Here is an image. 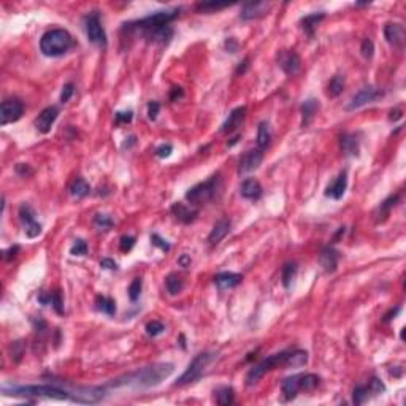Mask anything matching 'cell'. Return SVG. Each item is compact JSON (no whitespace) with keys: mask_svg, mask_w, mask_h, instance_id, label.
<instances>
[{"mask_svg":"<svg viewBox=\"0 0 406 406\" xmlns=\"http://www.w3.org/2000/svg\"><path fill=\"white\" fill-rule=\"evenodd\" d=\"M175 367L171 363H154L149 367L135 370L132 373H127L124 376L118 379H113L105 387L108 389H151L159 385L162 381H165L171 373H173Z\"/></svg>","mask_w":406,"mask_h":406,"instance_id":"1","label":"cell"},{"mask_svg":"<svg viewBox=\"0 0 406 406\" xmlns=\"http://www.w3.org/2000/svg\"><path fill=\"white\" fill-rule=\"evenodd\" d=\"M75 42L65 29H51L40 40V49L48 57H59L67 54Z\"/></svg>","mask_w":406,"mask_h":406,"instance_id":"2","label":"cell"},{"mask_svg":"<svg viewBox=\"0 0 406 406\" xmlns=\"http://www.w3.org/2000/svg\"><path fill=\"white\" fill-rule=\"evenodd\" d=\"M179 15V8H175V10H167V12H157L151 16H146L143 19H140V21H134V23H129V24H124L123 27V32H146L149 29H154V27H162V26H170V23L176 19Z\"/></svg>","mask_w":406,"mask_h":406,"instance_id":"3","label":"cell"},{"mask_svg":"<svg viewBox=\"0 0 406 406\" xmlns=\"http://www.w3.org/2000/svg\"><path fill=\"white\" fill-rule=\"evenodd\" d=\"M221 189V175H213L210 179L198 182L194 187H190L186 192V200L192 205H200V203H207L211 198H215Z\"/></svg>","mask_w":406,"mask_h":406,"instance_id":"4","label":"cell"},{"mask_svg":"<svg viewBox=\"0 0 406 406\" xmlns=\"http://www.w3.org/2000/svg\"><path fill=\"white\" fill-rule=\"evenodd\" d=\"M216 359V354L215 352H201L198 355H195L194 360L189 363V367L186 368V371L181 374L179 379L176 381V385H186V384H190L197 381L203 371L208 368V365Z\"/></svg>","mask_w":406,"mask_h":406,"instance_id":"5","label":"cell"},{"mask_svg":"<svg viewBox=\"0 0 406 406\" xmlns=\"http://www.w3.org/2000/svg\"><path fill=\"white\" fill-rule=\"evenodd\" d=\"M289 352H278V354H273L270 357H267L265 360H262L260 363H257L256 367L251 368L248 376H246V384L248 385H254L257 384L268 371L275 370L279 365H284V360H286Z\"/></svg>","mask_w":406,"mask_h":406,"instance_id":"6","label":"cell"},{"mask_svg":"<svg viewBox=\"0 0 406 406\" xmlns=\"http://www.w3.org/2000/svg\"><path fill=\"white\" fill-rule=\"evenodd\" d=\"M84 29L89 42H92L97 46L105 48L107 46V34L105 29L102 27L100 18L97 13H90L84 18Z\"/></svg>","mask_w":406,"mask_h":406,"instance_id":"7","label":"cell"},{"mask_svg":"<svg viewBox=\"0 0 406 406\" xmlns=\"http://www.w3.org/2000/svg\"><path fill=\"white\" fill-rule=\"evenodd\" d=\"M24 113V105L19 100L12 98V100H5L2 102V107H0V124L7 126L16 123V121L21 119Z\"/></svg>","mask_w":406,"mask_h":406,"instance_id":"8","label":"cell"},{"mask_svg":"<svg viewBox=\"0 0 406 406\" xmlns=\"http://www.w3.org/2000/svg\"><path fill=\"white\" fill-rule=\"evenodd\" d=\"M381 95H382V90L381 89L373 87V86H367V87L360 89L359 92L351 98L349 105H348V110L352 111V110L362 108V107H365L367 104H371V102L379 98Z\"/></svg>","mask_w":406,"mask_h":406,"instance_id":"9","label":"cell"},{"mask_svg":"<svg viewBox=\"0 0 406 406\" xmlns=\"http://www.w3.org/2000/svg\"><path fill=\"white\" fill-rule=\"evenodd\" d=\"M19 219H21V222L24 224L26 235L29 238H35L42 233V226L35 221V211L29 205H26V203L19 208Z\"/></svg>","mask_w":406,"mask_h":406,"instance_id":"10","label":"cell"},{"mask_svg":"<svg viewBox=\"0 0 406 406\" xmlns=\"http://www.w3.org/2000/svg\"><path fill=\"white\" fill-rule=\"evenodd\" d=\"M262 160H263V152L260 149L246 151L245 154L240 157L238 173L240 175H246V173H251V171H254V170H257L259 165L262 164Z\"/></svg>","mask_w":406,"mask_h":406,"instance_id":"11","label":"cell"},{"mask_svg":"<svg viewBox=\"0 0 406 406\" xmlns=\"http://www.w3.org/2000/svg\"><path fill=\"white\" fill-rule=\"evenodd\" d=\"M278 64L279 67L282 68V72L289 75V76H293L300 72V57L297 53H293V51H289V49H284V51H279L278 54Z\"/></svg>","mask_w":406,"mask_h":406,"instance_id":"12","label":"cell"},{"mask_svg":"<svg viewBox=\"0 0 406 406\" xmlns=\"http://www.w3.org/2000/svg\"><path fill=\"white\" fill-rule=\"evenodd\" d=\"M59 116V108L57 107H48L45 108L42 113L38 115L35 119V127L40 134H49L51 129H53L56 119Z\"/></svg>","mask_w":406,"mask_h":406,"instance_id":"13","label":"cell"},{"mask_svg":"<svg viewBox=\"0 0 406 406\" xmlns=\"http://www.w3.org/2000/svg\"><path fill=\"white\" fill-rule=\"evenodd\" d=\"M384 37H385V40H387L390 45L401 48L404 45V38H406L404 27L401 24H397V23L385 24V27H384Z\"/></svg>","mask_w":406,"mask_h":406,"instance_id":"14","label":"cell"},{"mask_svg":"<svg viewBox=\"0 0 406 406\" xmlns=\"http://www.w3.org/2000/svg\"><path fill=\"white\" fill-rule=\"evenodd\" d=\"M245 118H246V107L235 108L226 119V123L222 124L221 130L224 132V134H232V132H235L241 127V124L245 123Z\"/></svg>","mask_w":406,"mask_h":406,"instance_id":"15","label":"cell"},{"mask_svg":"<svg viewBox=\"0 0 406 406\" xmlns=\"http://www.w3.org/2000/svg\"><path fill=\"white\" fill-rule=\"evenodd\" d=\"M268 8H270V4H267V2H251V4H245V5H243V8H241L240 18L245 19V21L262 18L263 15H267Z\"/></svg>","mask_w":406,"mask_h":406,"instance_id":"16","label":"cell"},{"mask_svg":"<svg viewBox=\"0 0 406 406\" xmlns=\"http://www.w3.org/2000/svg\"><path fill=\"white\" fill-rule=\"evenodd\" d=\"M338 260H340V252L337 249H333L332 246L324 248L319 254V263L327 273H333L337 270Z\"/></svg>","mask_w":406,"mask_h":406,"instance_id":"17","label":"cell"},{"mask_svg":"<svg viewBox=\"0 0 406 406\" xmlns=\"http://www.w3.org/2000/svg\"><path fill=\"white\" fill-rule=\"evenodd\" d=\"M170 211L179 222H182V224H190V222H194L197 219V215H198L197 210H192V208L186 207L184 203H179V201L173 203Z\"/></svg>","mask_w":406,"mask_h":406,"instance_id":"18","label":"cell"},{"mask_svg":"<svg viewBox=\"0 0 406 406\" xmlns=\"http://www.w3.org/2000/svg\"><path fill=\"white\" fill-rule=\"evenodd\" d=\"M243 276L238 275V273H233V271H222V273H218L215 276V282L216 286L221 289V290H227V289H233L237 287L238 284L241 282Z\"/></svg>","mask_w":406,"mask_h":406,"instance_id":"19","label":"cell"},{"mask_svg":"<svg viewBox=\"0 0 406 406\" xmlns=\"http://www.w3.org/2000/svg\"><path fill=\"white\" fill-rule=\"evenodd\" d=\"M346 187H348V175L346 171H343V173H340V176L326 189V195L333 200H340L343 198L344 192H346Z\"/></svg>","mask_w":406,"mask_h":406,"instance_id":"20","label":"cell"},{"mask_svg":"<svg viewBox=\"0 0 406 406\" xmlns=\"http://www.w3.org/2000/svg\"><path fill=\"white\" fill-rule=\"evenodd\" d=\"M145 38H148L149 42H157V43H165L173 37V29L170 26H162V27H154L149 29L146 32H143Z\"/></svg>","mask_w":406,"mask_h":406,"instance_id":"21","label":"cell"},{"mask_svg":"<svg viewBox=\"0 0 406 406\" xmlns=\"http://www.w3.org/2000/svg\"><path fill=\"white\" fill-rule=\"evenodd\" d=\"M230 226L232 222L229 219H221L219 222H216L213 230L210 232L208 235V243L210 245H218L219 241H222L226 238V235L230 232Z\"/></svg>","mask_w":406,"mask_h":406,"instance_id":"22","label":"cell"},{"mask_svg":"<svg viewBox=\"0 0 406 406\" xmlns=\"http://www.w3.org/2000/svg\"><path fill=\"white\" fill-rule=\"evenodd\" d=\"M321 105L316 98H308L304 100V104L301 105V127H308L311 124V121L316 116L319 111Z\"/></svg>","mask_w":406,"mask_h":406,"instance_id":"23","label":"cell"},{"mask_svg":"<svg viewBox=\"0 0 406 406\" xmlns=\"http://www.w3.org/2000/svg\"><path fill=\"white\" fill-rule=\"evenodd\" d=\"M241 195L248 198V200H257L260 198L262 195V186H260V182L257 179H254V178H248L243 181V184H241Z\"/></svg>","mask_w":406,"mask_h":406,"instance_id":"24","label":"cell"},{"mask_svg":"<svg viewBox=\"0 0 406 406\" xmlns=\"http://www.w3.org/2000/svg\"><path fill=\"white\" fill-rule=\"evenodd\" d=\"M307 362H308V352L301 351V349H297V351L287 354L286 360H284V367L300 368V367H303V365H307Z\"/></svg>","mask_w":406,"mask_h":406,"instance_id":"25","label":"cell"},{"mask_svg":"<svg viewBox=\"0 0 406 406\" xmlns=\"http://www.w3.org/2000/svg\"><path fill=\"white\" fill-rule=\"evenodd\" d=\"M324 18H326V15L324 13H314V15H308V16H304L301 19V27L303 30L307 32L310 37L314 35V30H316V27L321 24V21H324Z\"/></svg>","mask_w":406,"mask_h":406,"instance_id":"26","label":"cell"},{"mask_svg":"<svg viewBox=\"0 0 406 406\" xmlns=\"http://www.w3.org/2000/svg\"><path fill=\"white\" fill-rule=\"evenodd\" d=\"M300 376H290L287 379H284L282 382V393L287 400H292L297 397V393L300 390V382H298Z\"/></svg>","mask_w":406,"mask_h":406,"instance_id":"27","label":"cell"},{"mask_svg":"<svg viewBox=\"0 0 406 406\" xmlns=\"http://www.w3.org/2000/svg\"><path fill=\"white\" fill-rule=\"evenodd\" d=\"M90 192V186L87 184V181L83 178H76L73 181V184L70 186V194L73 198H83Z\"/></svg>","mask_w":406,"mask_h":406,"instance_id":"28","label":"cell"},{"mask_svg":"<svg viewBox=\"0 0 406 406\" xmlns=\"http://www.w3.org/2000/svg\"><path fill=\"white\" fill-rule=\"evenodd\" d=\"M270 140H271V132H270V126L267 121H263V123L259 124V130H257V146L259 149H265L268 145H270Z\"/></svg>","mask_w":406,"mask_h":406,"instance_id":"29","label":"cell"},{"mask_svg":"<svg viewBox=\"0 0 406 406\" xmlns=\"http://www.w3.org/2000/svg\"><path fill=\"white\" fill-rule=\"evenodd\" d=\"M341 148L348 156H359V140L355 135H343Z\"/></svg>","mask_w":406,"mask_h":406,"instance_id":"30","label":"cell"},{"mask_svg":"<svg viewBox=\"0 0 406 406\" xmlns=\"http://www.w3.org/2000/svg\"><path fill=\"white\" fill-rule=\"evenodd\" d=\"M95 307L98 311L108 314V316H115L116 314V303L113 298L110 297H104V295H98L95 298Z\"/></svg>","mask_w":406,"mask_h":406,"instance_id":"31","label":"cell"},{"mask_svg":"<svg viewBox=\"0 0 406 406\" xmlns=\"http://www.w3.org/2000/svg\"><path fill=\"white\" fill-rule=\"evenodd\" d=\"M298 382H300V390L313 392L319 385L321 378L318 376V374H314V373H308V374H303V376H300Z\"/></svg>","mask_w":406,"mask_h":406,"instance_id":"32","label":"cell"},{"mask_svg":"<svg viewBox=\"0 0 406 406\" xmlns=\"http://www.w3.org/2000/svg\"><path fill=\"white\" fill-rule=\"evenodd\" d=\"M165 287H167L170 295H178V293L184 289V281L181 279V276L171 273V275H168L165 279Z\"/></svg>","mask_w":406,"mask_h":406,"instance_id":"33","label":"cell"},{"mask_svg":"<svg viewBox=\"0 0 406 406\" xmlns=\"http://www.w3.org/2000/svg\"><path fill=\"white\" fill-rule=\"evenodd\" d=\"M343 89H344V76L337 75V76H333L330 79V83L327 86V95L335 98V97H338L343 92Z\"/></svg>","mask_w":406,"mask_h":406,"instance_id":"34","label":"cell"},{"mask_svg":"<svg viewBox=\"0 0 406 406\" xmlns=\"http://www.w3.org/2000/svg\"><path fill=\"white\" fill-rule=\"evenodd\" d=\"M233 398H235V392H233L232 387H222L216 392V401L221 406H229L233 403Z\"/></svg>","mask_w":406,"mask_h":406,"instance_id":"35","label":"cell"},{"mask_svg":"<svg viewBox=\"0 0 406 406\" xmlns=\"http://www.w3.org/2000/svg\"><path fill=\"white\" fill-rule=\"evenodd\" d=\"M295 273H297V265L295 263H286V265L282 267V286L284 287H289L290 286V282L293 279V276H295Z\"/></svg>","mask_w":406,"mask_h":406,"instance_id":"36","label":"cell"},{"mask_svg":"<svg viewBox=\"0 0 406 406\" xmlns=\"http://www.w3.org/2000/svg\"><path fill=\"white\" fill-rule=\"evenodd\" d=\"M370 397V390L367 385H357V387L354 389V395H352V398H354V403L355 404H362L368 400Z\"/></svg>","mask_w":406,"mask_h":406,"instance_id":"37","label":"cell"},{"mask_svg":"<svg viewBox=\"0 0 406 406\" xmlns=\"http://www.w3.org/2000/svg\"><path fill=\"white\" fill-rule=\"evenodd\" d=\"M141 287H143V281H141V278H135L134 281L130 282V286H129V297H130L132 301H137L140 298Z\"/></svg>","mask_w":406,"mask_h":406,"instance_id":"38","label":"cell"},{"mask_svg":"<svg viewBox=\"0 0 406 406\" xmlns=\"http://www.w3.org/2000/svg\"><path fill=\"white\" fill-rule=\"evenodd\" d=\"M113 219H111L108 215H97L94 218V226L98 229V230H108L110 227H113Z\"/></svg>","mask_w":406,"mask_h":406,"instance_id":"39","label":"cell"},{"mask_svg":"<svg viewBox=\"0 0 406 406\" xmlns=\"http://www.w3.org/2000/svg\"><path fill=\"white\" fill-rule=\"evenodd\" d=\"M398 201V195H390L389 198H385L382 203H381V207H379V215L384 216V218H387L389 216V213L390 210L395 207V203Z\"/></svg>","mask_w":406,"mask_h":406,"instance_id":"40","label":"cell"},{"mask_svg":"<svg viewBox=\"0 0 406 406\" xmlns=\"http://www.w3.org/2000/svg\"><path fill=\"white\" fill-rule=\"evenodd\" d=\"M49 303L53 304V308L57 314H64V303H62V298H60V293L57 290L49 293Z\"/></svg>","mask_w":406,"mask_h":406,"instance_id":"41","label":"cell"},{"mask_svg":"<svg viewBox=\"0 0 406 406\" xmlns=\"http://www.w3.org/2000/svg\"><path fill=\"white\" fill-rule=\"evenodd\" d=\"M164 330H165L164 324L159 322V321H151L146 324V333L149 335V337H157V335H160Z\"/></svg>","mask_w":406,"mask_h":406,"instance_id":"42","label":"cell"},{"mask_svg":"<svg viewBox=\"0 0 406 406\" xmlns=\"http://www.w3.org/2000/svg\"><path fill=\"white\" fill-rule=\"evenodd\" d=\"M229 7V4H216V2H203V4H198L197 5V10L198 12H205V13H208V12H218V10H222V8H227Z\"/></svg>","mask_w":406,"mask_h":406,"instance_id":"43","label":"cell"},{"mask_svg":"<svg viewBox=\"0 0 406 406\" xmlns=\"http://www.w3.org/2000/svg\"><path fill=\"white\" fill-rule=\"evenodd\" d=\"M367 387H368L370 393H373V395H379V393H382L385 390V385L378 378H371V381H370V384L367 385Z\"/></svg>","mask_w":406,"mask_h":406,"instance_id":"44","label":"cell"},{"mask_svg":"<svg viewBox=\"0 0 406 406\" xmlns=\"http://www.w3.org/2000/svg\"><path fill=\"white\" fill-rule=\"evenodd\" d=\"M70 252H72V256H86V254H87L86 241L84 240H76L75 245L72 246V249H70Z\"/></svg>","mask_w":406,"mask_h":406,"instance_id":"45","label":"cell"},{"mask_svg":"<svg viewBox=\"0 0 406 406\" xmlns=\"http://www.w3.org/2000/svg\"><path fill=\"white\" fill-rule=\"evenodd\" d=\"M360 51H362V56H363L365 59L373 57V53H374V43L371 42L370 38H365L363 42H362Z\"/></svg>","mask_w":406,"mask_h":406,"instance_id":"46","label":"cell"},{"mask_svg":"<svg viewBox=\"0 0 406 406\" xmlns=\"http://www.w3.org/2000/svg\"><path fill=\"white\" fill-rule=\"evenodd\" d=\"M134 246H135V238H134V237H130V235L121 237L119 248H121V251H123V252H129Z\"/></svg>","mask_w":406,"mask_h":406,"instance_id":"47","label":"cell"},{"mask_svg":"<svg viewBox=\"0 0 406 406\" xmlns=\"http://www.w3.org/2000/svg\"><path fill=\"white\" fill-rule=\"evenodd\" d=\"M151 243H152V245H154V246L160 248L162 251H165V252L170 251V245H168V243H167L164 238H160V237L157 235V233H154V235H151Z\"/></svg>","mask_w":406,"mask_h":406,"instance_id":"48","label":"cell"},{"mask_svg":"<svg viewBox=\"0 0 406 406\" xmlns=\"http://www.w3.org/2000/svg\"><path fill=\"white\" fill-rule=\"evenodd\" d=\"M73 92H75V86H73L72 83H67V84L64 86V89H62V94H60V102H62V104L68 102L70 98H72Z\"/></svg>","mask_w":406,"mask_h":406,"instance_id":"49","label":"cell"},{"mask_svg":"<svg viewBox=\"0 0 406 406\" xmlns=\"http://www.w3.org/2000/svg\"><path fill=\"white\" fill-rule=\"evenodd\" d=\"M171 151H173V146L171 145H160L157 149H156V156L160 157V159H164V157H168L171 154Z\"/></svg>","mask_w":406,"mask_h":406,"instance_id":"50","label":"cell"},{"mask_svg":"<svg viewBox=\"0 0 406 406\" xmlns=\"http://www.w3.org/2000/svg\"><path fill=\"white\" fill-rule=\"evenodd\" d=\"M159 110H160V104L159 102H151V104L148 105V118L151 121H154L159 115Z\"/></svg>","mask_w":406,"mask_h":406,"instance_id":"51","label":"cell"},{"mask_svg":"<svg viewBox=\"0 0 406 406\" xmlns=\"http://www.w3.org/2000/svg\"><path fill=\"white\" fill-rule=\"evenodd\" d=\"M115 118H116V124L130 123V121H132V111H118Z\"/></svg>","mask_w":406,"mask_h":406,"instance_id":"52","label":"cell"},{"mask_svg":"<svg viewBox=\"0 0 406 406\" xmlns=\"http://www.w3.org/2000/svg\"><path fill=\"white\" fill-rule=\"evenodd\" d=\"M224 46H226V49H227V53L233 54V53H237V51H238V48H240V43H238L237 40L233 38V37H230V38H227V40H226Z\"/></svg>","mask_w":406,"mask_h":406,"instance_id":"53","label":"cell"},{"mask_svg":"<svg viewBox=\"0 0 406 406\" xmlns=\"http://www.w3.org/2000/svg\"><path fill=\"white\" fill-rule=\"evenodd\" d=\"M249 62H251L249 57H245V59H243V62H240L238 67H237V70H235V75H237V76L245 75V73H246V70L249 68Z\"/></svg>","mask_w":406,"mask_h":406,"instance_id":"54","label":"cell"},{"mask_svg":"<svg viewBox=\"0 0 406 406\" xmlns=\"http://www.w3.org/2000/svg\"><path fill=\"white\" fill-rule=\"evenodd\" d=\"M100 267H104V268H107V270H118V263H116L113 259L105 257V259H102Z\"/></svg>","mask_w":406,"mask_h":406,"instance_id":"55","label":"cell"},{"mask_svg":"<svg viewBox=\"0 0 406 406\" xmlns=\"http://www.w3.org/2000/svg\"><path fill=\"white\" fill-rule=\"evenodd\" d=\"M18 252H19V246L15 245V246H12L10 249L4 251V259H5V260H12V259L16 257V254H18Z\"/></svg>","mask_w":406,"mask_h":406,"instance_id":"56","label":"cell"},{"mask_svg":"<svg viewBox=\"0 0 406 406\" xmlns=\"http://www.w3.org/2000/svg\"><path fill=\"white\" fill-rule=\"evenodd\" d=\"M16 171H18V173L21 175V176H29V175H32V173H34V170L30 168L27 164H19V165L16 167Z\"/></svg>","mask_w":406,"mask_h":406,"instance_id":"57","label":"cell"},{"mask_svg":"<svg viewBox=\"0 0 406 406\" xmlns=\"http://www.w3.org/2000/svg\"><path fill=\"white\" fill-rule=\"evenodd\" d=\"M182 95H184V92H182V89H181L179 86H178V87L175 86L173 89H171V94H170V100H173V102H175V100L181 98Z\"/></svg>","mask_w":406,"mask_h":406,"instance_id":"58","label":"cell"},{"mask_svg":"<svg viewBox=\"0 0 406 406\" xmlns=\"http://www.w3.org/2000/svg\"><path fill=\"white\" fill-rule=\"evenodd\" d=\"M398 313H400V307H397V308H395V310H390V311H389V313H387V314H385V316H384V322H389V321H390L392 318H395V316H397Z\"/></svg>","mask_w":406,"mask_h":406,"instance_id":"59","label":"cell"},{"mask_svg":"<svg viewBox=\"0 0 406 406\" xmlns=\"http://www.w3.org/2000/svg\"><path fill=\"white\" fill-rule=\"evenodd\" d=\"M178 262L181 263L182 267H189V265H190V257H189V256H186V254H182L181 259H179Z\"/></svg>","mask_w":406,"mask_h":406,"instance_id":"60","label":"cell"},{"mask_svg":"<svg viewBox=\"0 0 406 406\" xmlns=\"http://www.w3.org/2000/svg\"><path fill=\"white\" fill-rule=\"evenodd\" d=\"M401 118V110H395L390 113V119L395 121V119H400Z\"/></svg>","mask_w":406,"mask_h":406,"instance_id":"61","label":"cell"}]
</instances>
